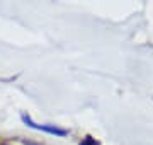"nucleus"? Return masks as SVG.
<instances>
[{
	"label": "nucleus",
	"mask_w": 153,
	"mask_h": 145,
	"mask_svg": "<svg viewBox=\"0 0 153 145\" xmlns=\"http://www.w3.org/2000/svg\"><path fill=\"white\" fill-rule=\"evenodd\" d=\"M22 121L26 123L27 126H31V128L34 130H39V132H44V133H49V135H56V137H65L68 132L63 128H58V126H55V125H39V123L33 121V118L29 116V114H22Z\"/></svg>",
	"instance_id": "1"
},
{
	"label": "nucleus",
	"mask_w": 153,
	"mask_h": 145,
	"mask_svg": "<svg viewBox=\"0 0 153 145\" xmlns=\"http://www.w3.org/2000/svg\"><path fill=\"white\" fill-rule=\"evenodd\" d=\"M80 145H99V142L95 138H92V137H85V138L80 142Z\"/></svg>",
	"instance_id": "2"
}]
</instances>
